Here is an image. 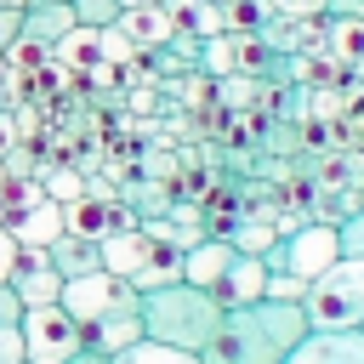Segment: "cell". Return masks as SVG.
I'll list each match as a JSON object with an SVG mask.
<instances>
[{"mask_svg":"<svg viewBox=\"0 0 364 364\" xmlns=\"http://www.w3.org/2000/svg\"><path fill=\"white\" fill-rule=\"evenodd\" d=\"M307 336V313L301 301H245V307H228L216 336L199 347L205 364H284L290 347Z\"/></svg>","mask_w":364,"mask_h":364,"instance_id":"obj_1","label":"cell"},{"mask_svg":"<svg viewBox=\"0 0 364 364\" xmlns=\"http://www.w3.org/2000/svg\"><path fill=\"white\" fill-rule=\"evenodd\" d=\"M136 313H142V336L148 341H165V347H182V353H199L216 336V324H222V301L210 290L188 284V279L142 290Z\"/></svg>","mask_w":364,"mask_h":364,"instance_id":"obj_2","label":"cell"},{"mask_svg":"<svg viewBox=\"0 0 364 364\" xmlns=\"http://www.w3.org/2000/svg\"><path fill=\"white\" fill-rule=\"evenodd\" d=\"M102 273L125 279L131 290H159V284L182 279V250H171L165 239H154V233L136 222V228L102 239Z\"/></svg>","mask_w":364,"mask_h":364,"instance_id":"obj_3","label":"cell"},{"mask_svg":"<svg viewBox=\"0 0 364 364\" xmlns=\"http://www.w3.org/2000/svg\"><path fill=\"white\" fill-rule=\"evenodd\" d=\"M307 330H358L364 324V256H336L301 296Z\"/></svg>","mask_w":364,"mask_h":364,"instance_id":"obj_4","label":"cell"},{"mask_svg":"<svg viewBox=\"0 0 364 364\" xmlns=\"http://www.w3.org/2000/svg\"><path fill=\"white\" fill-rule=\"evenodd\" d=\"M336 256H341L336 228H330V222H301L296 233H284V239H273V245L262 250V267H267V273H284V279L313 284Z\"/></svg>","mask_w":364,"mask_h":364,"instance_id":"obj_5","label":"cell"},{"mask_svg":"<svg viewBox=\"0 0 364 364\" xmlns=\"http://www.w3.org/2000/svg\"><path fill=\"white\" fill-rule=\"evenodd\" d=\"M85 347L80 324L51 301V307H23V364H63Z\"/></svg>","mask_w":364,"mask_h":364,"instance_id":"obj_6","label":"cell"},{"mask_svg":"<svg viewBox=\"0 0 364 364\" xmlns=\"http://www.w3.org/2000/svg\"><path fill=\"white\" fill-rule=\"evenodd\" d=\"M199 68L216 74V80H233V74L279 68V57H273V46L262 40V28H256V34H210V40H199Z\"/></svg>","mask_w":364,"mask_h":364,"instance_id":"obj_7","label":"cell"},{"mask_svg":"<svg viewBox=\"0 0 364 364\" xmlns=\"http://www.w3.org/2000/svg\"><path fill=\"white\" fill-rule=\"evenodd\" d=\"M125 296H142V290H131V284H125V279H114V273H85V279H63L57 307L85 330V324H97L108 307H119Z\"/></svg>","mask_w":364,"mask_h":364,"instance_id":"obj_8","label":"cell"},{"mask_svg":"<svg viewBox=\"0 0 364 364\" xmlns=\"http://www.w3.org/2000/svg\"><path fill=\"white\" fill-rule=\"evenodd\" d=\"M63 228H68V233H85V239H108V233L136 228V216H131L125 205L102 199V193H80V199L63 205Z\"/></svg>","mask_w":364,"mask_h":364,"instance_id":"obj_9","label":"cell"},{"mask_svg":"<svg viewBox=\"0 0 364 364\" xmlns=\"http://www.w3.org/2000/svg\"><path fill=\"white\" fill-rule=\"evenodd\" d=\"M136 301L142 296H125L119 307H108L97 324H85L80 336H85V347L91 353H102V358H114V353H125L131 341H142V313H136Z\"/></svg>","mask_w":364,"mask_h":364,"instance_id":"obj_10","label":"cell"},{"mask_svg":"<svg viewBox=\"0 0 364 364\" xmlns=\"http://www.w3.org/2000/svg\"><path fill=\"white\" fill-rule=\"evenodd\" d=\"M284 364H364V330H307Z\"/></svg>","mask_w":364,"mask_h":364,"instance_id":"obj_11","label":"cell"},{"mask_svg":"<svg viewBox=\"0 0 364 364\" xmlns=\"http://www.w3.org/2000/svg\"><path fill=\"white\" fill-rule=\"evenodd\" d=\"M6 228H11V239H17L23 250H46V245L63 233V205H57L51 193H40L34 205L6 210Z\"/></svg>","mask_w":364,"mask_h":364,"instance_id":"obj_12","label":"cell"},{"mask_svg":"<svg viewBox=\"0 0 364 364\" xmlns=\"http://www.w3.org/2000/svg\"><path fill=\"white\" fill-rule=\"evenodd\" d=\"M6 284L23 296V307H51V301L63 296V273L51 267V256H46V250H23Z\"/></svg>","mask_w":364,"mask_h":364,"instance_id":"obj_13","label":"cell"},{"mask_svg":"<svg viewBox=\"0 0 364 364\" xmlns=\"http://www.w3.org/2000/svg\"><path fill=\"white\" fill-rule=\"evenodd\" d=\"M210 296L222 301V313H228V307H245V301H262V296H267V267H262V256L233 250V262L222 267V279H216Z\"/></svg>","mask_w":364,"mask_h":364,"instance_id":"obj_14","label":"cell"},{"mask_svg":"<svg viewBox=\"0 0 364 364\" xmlns=\"http://www.w3.org/2000/svg\"><path fill=\"white\" fill-rule=\"evenodd\" d=\"M46 256H51V267L63 273V279H85V273H102V239H85V233H57L51 245H46Z\"/></svg>","mask_w":364,"mask_h":364,"instance_id":"obj_15","label":"cell"},{"mask_svg":"<svg viewBox=\"0 0 364 364\" xmlns=\"http://www.w3.org/2000/svg\"><path fill=\"white\" fill-rule=\"evenodd\" d=\"M228 262H233V245H228L222 233H205V239H193V245L182 250V279L199 284V290H216V279H222Z\"/></svg>","mask_w":364,"mask_h":364,"instance_id":"obj_16","label":"cell"},{"mask_svg":"<svg viewBox=\"0 0 364 364\" xmlns=\"http://www.w3.org/2000/svg\"><path fill=\"white\" fill-rule=\"evenodd\" d=\"M114 28H119L136 51H154V46H171V40H176V28H171L165 6H131V11H119V17H114Z\"/></svg>","mask_w":364,"mask_h":364,"instance_id":"obj_17","label":"cell"},{"mask_svg":"<svg viewBox=\"0 0 364 364\" xmlns=\"http://www.w3.org/2000/svg\"><path fill=\"white\" fill-rule=\"evenodd\" d=\"M159 6H165L171 28H176V34H188V40L228 34V23H222V6H210V0H159Z\"/></svg>","mask_w":364,"mask_h":364,"instance_id":"obj_18","label":"cell"},{"mask_svg":"<svg viewBox=\"0 0 364 364\" xmlns=\"http://www.w3.org/2000/svg\"><path fill=\"white\" fill-rule=\"evenodd\" d=\"M68 28H74V11H68V0H63V6H23L17 40H23V46H57Z\"/></svg>","mask_w":364,"mask_h":364,"instance_id":"obj_19","label":"cell"},{"mask_svg":"<svg viewBox=\"0 0 364 364\" xmlns=\"http://www.w3.org/2000/svg\"><path fill=\"white\" fill-rule=\"evenodd\" d=\"M51 63L63 68H108V51H102V28H68L57 46H51Z\"/></svg>","mask_w":364,"mask_h":364,"instance_id":"obj_20","label":"cell"},{"mask_svg":"<svg viewBox=\"0 0 364 364\" xmlns=\"http://www.w3.org/2000/svg\"><path fill=\"white\" fill-rule=\"evenodd\" d=\"M324 28V51H336L341 63L364 57V17H318Z\"/></svg>","mask_w":364,"mask_h":364,"instance_id":"obj_21","label":"cell"},{"mask_svg":"<svg viewBox=\"0 0 364 364\" xmlns=\"http://www.w3.org/2000/svg\"><path fill=\"white\" fill-rule=\"evenodd\" d=\"M114 364H205L199 353H182V347H165V341H131L125 353H114Z\"/></svg>","mask_w":364,"mask_h":364,"instance_id":"obj_22","label":"cell"},{"mask_svg":"<svg viewBox=\"0 0 364 364\" xmlns=\"http://www.w3.org/2000/svg\"><path fill=\"white\" fill-rule=\"evenodd\" d=\"M222 239H228L233 250H250V256H262V250H267L279 233H273V222H267V216H239V222H233Z\"/></svg>","mask_w":364,"mask_h":364,"instance_id":"obj_23","label":"cell"},{"mask_svg":"<svg viewBox=\"0 0 364 364\" xmlns=\"http://www.w3.org/2000/svg\"><path fill=\"white\" fill-rule=\"evenodd\" d=\"M68 11H74V23H80V28H114L119 0H68Z\"/></svg>","mask_w":364,"mask_h":364,"instance_id":"obj_24","label":"cell"},{"mask_svg":"<svg viewBox=\"0 0 364 364\" xmlns=\"http://www.w3.org/2000/svg\"><path fill=\"white\" fill-rule=\"evenodd\" d=\"M336 245H341V256H364V205L336 222Z\"/></svg>","mask_w":364,"mask_h":364,"instance_id":"obj_25","label":"cell"},{"mask_svg":"<svg viewBox=\"0 0 364 364\" xmlns=\"http://www.w3.org/2000/svg\"><path fill=\"white\" fill-rule=\"evenodd\" d=\"M46 193H51L57 205H68V199L85 193V182H80V171H46Z\"/></svg>","mask_w":364,"mask_h":364,"instance_id":"obj_26","label":"cell"},{"mask_svg":"<svg viewBox=\"0 0 364 364\" xmlns=\"http://www.w3.org/2000/svg\"><path fill=\"white\" fill-rule=\"evenodd\" d=\"M273 17H324V0H262Z\"/></svg>","mask_w":364,"mask_h":364,"instance_id":"obj_27","label":"cell"},{"mask_svg":"<svg viewBox=\"0 0 364 364\" xmlns=\"http://www.w3.org/2000/svg\"><path fill=\"white\" fill-rule=\"evenodd\" d=\"M0 364H23V324H0Z\"/></svg>","mask_w":364,"mask_h":364,"instance_id":"obj_28","label":"cell"},{"mask_svg":"<svg viewBox=\"0 0 364 364\" xmlns=\"http://www.w3.org/2000/svg\"><path fill=\"white\" fill-rule=\"evenodd\" d=\"M17 256H23V245H17V239H11V228L0 222V284L11 279V267H17Z\"/></svg>","mask_w":364,"mask_h":364,"instance_id":"obj_29","label":"cell"},{"mask_svg":"<svg viewBox=\"0 0 364 364\" xmlns=\"http://www.w3.org/2000/svg\"><path fill=\"white\" fill-rule=\"evenodd\" d=\"M0 324H23V296L11 284H0Z\"/></svg>","mask_w":364,"mask_h":364,"instance_id":"obj_30","label":"cell"},{"mask_svg":"<svg viewBox=\"0 0 364 364\" xmlns=\"http://www.w3.org/2000/svg\"><path fill=\"white\" fill-rule=\"evenodd\" d=\"M17 23H23V11H6V6H0V57L17 46Z\"/></svg>","mask_w":364,"mask_h":364,"instance_id":"obj_31","label":"cell"},{"mask_svg":"<svg viewBox=\"0 0 364 364\" xmlns=\"http://www.w3.org/2000/svg\"><path fill=\"white\" fill-rule=\"evenodd\" d=\"M324 17H364V0H324Z\"/></svg>","mask_w":364,"mask_h":364,"instance_id":"obj_32","label":"cell"},{"mask_svg":"<svg viewBox=\"0 0 364 364\" xmlns=\"http://www.w3.org/2000/svg\"><path fill=\"white\" fill-rule=\"evenodd\" d=\"M63 364H114V358H102V353H91V347H80L74 358H63Z\"/></svg>","mask_w":364,"mask_h":364,"instance_id":"obj_33","label":"cell"},{"mask_svg":"<svg viewBox=\"0 0 364 364\" xmlns=\"http://www.w3.org/2000/svg\"><path fill=\"white\" fill-rule=\"evenodd\" d=\"M11 74H17V68H11L6 57H0V97H11Z\"/></svg>","mask_w":364,"mask_h":364,"instance_id":"obj_34","label":"cell"},{"mask_svg":"<svg viewBox=\"0 0 364 364\" xmlns=\"http://www.w3.org/2000/svg\"><path fill=\"white\" fill-rule=\"evenodd\" d=\"M0 6H6V11H23V6H34V0H0Z\"/></svg>","mask_w":364,"mask_h":364,"instance_id":"obj_35","label":"cell"},{"mask_svg":"<svg viewBox=\"0 0 364 364\" xmlns=\"http://www.w3.org/2000/svg\"><path fill=\"white\" fill-rule=\"evenodd\" d=\"M131 6H159V0H119V11H131Z\"/></svg>","mask_w":364,"mask_h":364,"instance_id":"obj_36","label":"cell"},{"mask_svg":"<svg viewBox=\"0 0 364 364\" xmlns=\"http://www.w3.org/2000/svg\"><path fill=\"white\" fill-rule=\"evenodd\" d=\"M210 6H233V0H210Z\"/></svg>","mask_w":364,"mask_h":364,"instance_id":"obj_37","label":"cell"},{"mask_svg":"<svg viewBox=\"0 0 364 364\" xmlns=\"http://www.w3.org/2000/svg\"><path fill=\"white\" fill-rule=\"evenodd\" d=\"M0 182H6V165H0Z\"/></svg>","mask_w":364,"mask_h":364,"instance_id":"obj_38","label":"cell"},{"mask_svg":"<svg viewBox=\"0 0 364 364\" xmlns=\"http://www.w3.org/2000/svg\"><path fill=\"white\" fill-rule=\"evenodd\" d=\"M358 330H364V324H358Z\"/></svg>","mask_w":364,"mask_h":364,"instance_id":"obj_39","label":"cell"}]
</instances>
